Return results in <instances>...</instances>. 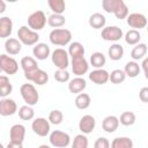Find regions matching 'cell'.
Masks as SVG:
<instances>
[{"instance_id":"1","label":"cell","mask_w":148,"mask_h":148,"mask_svg":"<svg viewBox=\"0 0 148 148\" xmlns=\"http://www.w3.org/2000/svg\"><path fill=\"white\" fill-rule=\"evenodd\" d=\"M49 39L53 45L57 46H65L71 43L72 40V32L68 29L65 28H59V29H53L50 35Z\"/></svg>"},{"instance_id":"2","label":"cell","mask_w":148,"mask_h":148,"mask_svg":"<svg viewBox=\"0 0 148 148\" xmlns=\"http://www.w3.org/2000/svg\"><path fill=\"white\" fill-rule=\"evenodd\" d=\"M20 94L27 105L34 106L39 101V94L32 83H23L20 88Z\"/></svg>"},{"instance_id":"3","label":"cell","mask_w":148,"mask_h":148,"mask_svg":"<svg viewBox=\"0 0 148 148\" xmlns=\"http://www.w3.org/2000/svg\"><path fill=\"white\" fill-rule=\"evenodd\" d=\"M17 37L22 44L28 45V46L36 45V44H38V40H39V35L37 34V31H34L32 29L28 28L27 25H22L18 28Z\"/></svg>"},{"instance_id":"4","label":"cell","mask_w":148,"mask_h":148,"mask_svg":"<svg viewBox=\"0 0 148 148\" xmlns=\"http://www.w3.org/2000/svg\"><path fill=\"white\" fill-rule=\"evenodd\" d=\"M51 59H52L53 65L58 69H66L69 65V54L66 50L61 47H58L52 52Z\"/></svg>"},{"instance_id":"5","label":"cell","mask_w":148,"mask_h":148,"mask_svg":"<svg viewBox=\"0 0 148 148\" xmlns=\"http://www.w3.org/2000/svg\"><path fill=\"white\" fill-rule=\"evenodd\" d=\"M46 22H47V18L43 10H36V12L31 13L28 17V25L34 31L42 30L45 27Z\"/></svg>"},{"instance_id":"6","label":"cell","mask_w":148,"mask_h":148,"mask_svg":"<svg viewBox=\"0 0 148 148\" xmlns=\"http://www.w3.org/2000/svg\"><path fill=\"white\" fill-rule=\"evenodd\" d=\"M50 143L56 148H65L71 143V136L68 133H65L62 131H52L49 136Z\"/></svg>"},{"instance_id":"7","label":"cell","mask_w":148,"mask_h":148,"mask_svg":"<svg viewBox=\"0 0 148 148\" xmlns=\"http://www.w3.org/2000/svg\"><path fill=\"white\" fill-rule=\"evenodd\" d=\"M31 128H32L34 133L37 134L38 136H46L50 134L51 123L49 121V119L46 120L45 118L39 117V118H36L35 120H32Z\"/></svg>"},{"instance_id":"8","label":"cell","mask_w":148,"mask_h":148,"mask_svg":"<svg viewBox=\"0 0 148 148\" xmlns=\"http://www.w3.org/2000/svg\"><path fill=\"white\" fill-rule=\"evenodd\" d=\"M0 68L3 73L8 75H14L18 71V64L14 58L7 54H1L0 56Z\"/></svg>"},{"instance_id":"9","label":"cell","mask_w":148,"mask_h":148,"mask_svg":"<svg viewBox=\"0 0 148 148\" xmlns=\"http://www.w3.org/2000/svg\"><path fill=\"white\" fill-rule=\"evenodd\" d=\"M101 37L106 42H118L124 37L123 30L117 25H110L102 29Z\"/></svg>"},{"instance_id":"10","label":"cell","mask_w":148,"mask_h":148,"mask_svg":"<svg viewBox=\"0 0 148 148\" xmlns=\"http://www.w3.org/2000/svg\"><path fill=\"white\" fill-rule=\"evenodd\" d=\"M24 77L28 81H31V82L36 83L37 86H44L49 81V74L45 71L40 69V68H37L35 71L24 73Z\"/></svg>"},{"instance_id":"11","label":"cell","mask_w":148,"mask_h":148,"mask_svg":"<svg viewBox=\"0 0 148 148\" xmlns=\"http://www.w3.org/2000/svg\"><path fill=\"white\" fill-rule=\"evenodd\" d=\"M126 20H127V24L131 28H133L134 30H140L142 28H147V25H148V21L146 18V16L141 13L128 14Z\"/></svg>"},{"instance_id":"12","label":"cell","mask_w":148,"mask_h":148,"mask_svg":"<svg viewBox=\"0 0 148 148\" xmlns=\"http://www.w3.org/2000/svg\"><path fill=\"white\" fill-rule=\"evenodd\" d=\"M71 65H72V71L76 76L84 75L89 69V64L84 57L73 58L71 61Z\"/></svg>"},{"instance_id":"13","label":"cell","mask_w":148,"mask_h":148,"mask_svg":"<svg viewBox=\"0 0 148 148\" xmlns=\"http://www.w3.org/2000/svg\"><path fill=\"white\" fill-rule=\"evenodd\" d=\"M17 111V104L14 99L5 97L1 98L0 101V114L2 117H7V116H13L15 114Z\"/></svg>"},{"instance_id":"14","label":"cell","mask_w":148,"mask_h":148,"mask_svg":"<svg viewBox=\"0 0 148 148\" xmlns=\"http://www.w3.org/2000/svg\"><path fill=\"white\" fill-rule=\"evenodd\" d=\"M96 126V120L91 114H84L79 121V130L82 134H90Z\"/></svg>"},{"instance_id":"15","label":"cell","mask_w":148,"mask_h":148,"mask_svg":"<svg viewBox=\"0 0 148 148\" xmlns=\"http://www.w3.org/2000/svg\"><path fill=\"white\" fill-rule=\"evenodd\" d=\"M25 136V127L22 124H15L9 130V139L12 142L23 143Z\"/></svg>"},{"instance_id":"16","label":"cell","mask_w":148,"mask_h":148,"mask_svg":"<svg viewBox=\"0 0 148 148\" xmlns=\"http://www.w3.org/2000/svg\"><path fill=\"white\" fill-rule=\"evenodd\" d=\"M110 73L103 68L94 69L89 73V80L95 84H105L109 81Z\"/></svg>"},{"instance_id":"17","label":"cell","mask_w":148,"mask_h":148,"mask_svg":"<svg viewBox=\"0 0 148 148\" xmlns=\"http://www.w3.org/2000/svg\"><path fill=\"white\" fill-rule=\"evenodd\" d=\"M87 87V82L82 76H76L72 80H69L68 83V90L72 94H81Z\"/></svg>"},{"instance_id":"18","label":"cell","mask_w":148,"mask_h":148,"mask_svg":"<svg viewBox=\"0 0 148 148\" xmlns=\"http://www.w3.org/2000/svg\"><path fill=\"white\" fill-rule=\"evenodd\" d=\"M13 32V21L8 16L0 17V38H7Z\"/></svg>"},{"instance_id":"19","label":"cell","mask_w":148,"mask_h":148,"mask_svg":"<svg viewBox=\"0 0 148 148\" xmlns=\"http://www.w3.org/2000/svg\"><path fill=\"white\" fill-rule=\"evenodd\" d=\"M21 49H22V43L17 39V38H13V37H9L8 39H6L5 42V50L8 54L10 56H16L21 52Z\"/></svg>"},{"instance_id":"20","label":"cell","mask_w":148,"mask_h":148,"mask_svg":"<svg viewBox=\"0 0 148 148\" xmlns=\"http://www.w3.org/2000/svg\"><path fill=\"white\" fill-rule=\"evenodd\" d=\"M32 54L37 60H45L50 56V47L45 43H38L34 46Z\"/></svg>"},{"instance_id":"21","label":"cell","mask_w":148,"mask_h":148,"mask_svg":"<svg viewBox=\"0 0 148 148\" xmlns=\"http://www.w3.org/2000/svg\"><path fill=\"white\" fill-rule=\"evenodd\" d=\"M119 126V118H117L116 116H108L103 119L102 123V128L103 131H105L106 133H113L117 131Z\"/></svg>"},{"instance_id":"22","label":"cell","mask_w":148,"mask_h":148,"mask_svg":"<svg viewBox=\"0 0 148 148\" xmlns=\"http://www.w3.org/2000/svg\"><path fill=\"white\" fill-rule=\"evenodd\" d=\"M105 23H106V18L101 13H94L89 17V25L92 29H102V28L104 29Z\"/></svg>"},{"instance_id":"23","label":"cell","mask_w":148,"mask_h":148,"mask_svg":"<svg viewBox=\"0 0 148 148\" xmlns=\"http://www.w3.org/2000/svg\"><path fill=\"white\" fill-rule=\"evenodd\" d=\"M108 56H109V58L111 60L118 61L124 57V47L120 44L114 43L108 49Z\"/></svg>"},{"instance_id":"24","label":"cell","mask_w":148,"mask_h":148,"mask_svg":"<svg viewBox=\"0 0 148 148\" xmlns=\"http://www.w3.org/2000/svg\"><path fill=\"white\" fill-rule=\"evenodd\" d=\"M20 65L22 67V69L24 71V73L27 72H31V71H35L38 68V64H37V60L32 57H23L20 61Z\"/></svg>"},{"instance_id":"25","label":"cell","mask_w":148,"mask_h":148,"mask_svg":"<svg viewBox=\"0 0 148 148\" xmlns=\"http://www.w3.org/2000/svg\"><path fill=\"white\" fill-rule=\"evenodd\" d=\"M13 91V86L9 82V77L6 75L0 76V96L1 98L7 97Z\"/></svg>"},{"instance_id":"26","label":"cell","mask_w":148,"mask_h":148,"mask_svg":"<svg viewBox=\"0 0 148 148\" xmlns=\"http://www.w3.org/2000/svg\"><path fill=\"white\" fill-rule=\"evenodd\" d=\"M68 54L73 58H79V57H84V47L80 42H73L68 46Z\"/></svg>"},{"instance_id":"27","label":"cell","mask_w":148,"mask_h":148,"mask_svg":"<svg viewBox=\"0 0 148 148\" xmlns=\"http://www.w3.org/2000/svg\"><path fill=\"white\" fill-rule=\"evenodd\" d=\"M147 45L145 43H139L136 44L132 51H131V57L132 59L135 61V60H140V59H145V56L147 53Z\"/></svg>"},{"instance_id":"28","label":"cell","mask_w":148,"mask_h":148,"mask_svg":"<svg viewBox=\"0 0 148 148\" xmlns=\"http://www.w3.org/2000/svg\"><path fill=\"white\" fill-rule=\"evenodd\" d=\"M90 103H91V98L88 94L86 92H81L76 96L75 98V106L80 110H84V109H88L90 106Z\"/></svg>"},{"instance_id":"29","label":"cell","mask_w":148,"mask_h":148,"mask_svg":"<svg viewBox=\"0 0 148 148\" xmlns=\"http://www.w3.org/2000/svg\"><path fill=\"white\" fill-rule=\"evenodd\" d=\"M111 148H133V141L127 136L114 138L111 142Z\"/></svg>"},{"instance_id":"30","label":"cell","mask_w":148,"mask_h":148,"mask_svg":"<svg viewBox=\"0 0 148 148\" xmlns=\"http://www.w3.org/2000/svg\"><path fill=\"white\" fill-rule=\"evenodd\" d=\"M66 23V18L64 15H59V14H51L47 17V24L54 29H59L62 25H65Z\"/></svg>"},{"instance_id":"31","label":"cell","mask_w":148,"mask_h":148,"mask_svg":"<svg viewBox=\"0 0 148 148\" xmlns=\"http://www.w3.org/2000/svg\"><path fill=\"white\" fill-rule=\"evenodd\" d=\"M106 62V58L102 52H94L90 56V65L96 69L102 68Z\"/></svg>"},{"instance_id":"32","label":"cell","mask_w":148,"mask_h":148,"mask_svg":"<svg viewBox=\"0 0 148 148\" xmlns=\"http://www.w3.org/2000/svg\"><path fill=\"white\" fill-rule=\"evenodd\" d=\"M47 5L50 9L52 10V14H59L62 15V13L66 9V5L64 0H49Z\"/></svg>"},{"instance_id":"33","label":"cell","mask_w":148,"mask_h":148,"mask_svg":"<svg viewBox=\"0 0 148 148\" xmlns=\"http://www.w3.org/2000/svg\"><path fill=\"white\" fill-rule=\"evenodd\" d=\"M124 72L126 74V76H130V77H136L140 73V66L136 61H128L126 62L125 65V68H124Z\"/></svg>"},{"instance_id":"34","label":"cell","mask_w":148,"mask_h":148,"mask_svg":"<svg viewBox=\"0 0 148 148\" xmlns=\"http://www.w3.org/2000/svg\"><path fill=\"white\" fill-rule=\"evenodd\" d=\"M124 38H125V42L128 45H136V44H139V42L141 39V35H140V31L139 30L131 29V30H128L125 34Z\"/></svg>"},{"instance_id":"35","label":"cell","mask_w":148,"mask_h":148,"mask_svg":"<svg viewBox=\"0 0 148 148\" xmlns=\"http://www.w3.org/2000/svg\"><path fill=\"white\" fill-rule=\"evenodd\" d=\"M123 3V0H103L102 7L106 13H114Z\"/></svg>"},{"instance_id":"36","label":"cell","mask_w":148,"mask_h":148,"mask_svg":"<svg viewBox=\"0 0 148 148\" xmlns=\"http://www.w3.org/2000/svg\"><path fill=\"white\" fill-rule=\"evenodd\" d=\"M125 79H126V74L123 69H114L110 73L109 81H111V83L113 84H119V83H123Z\"/></svg>"},{"instance_id":"37","label":"cell","mask_w":148,"mask_h":148,"mask_svg":"<svg viewBox=\"0 0 148 148\" xmlns=\"http://www.w3.org/2000/svg\"><path fill=\"white\" fill-rule=\"evenodd\" d=\"M18 117L22 120H31L35 117V111L30 105H23L18 109Z\"/></svg>"},{"instance_id":"38","label":"cell","mask_w":148,"mask_h":148,"mask_svg":"<svg viewBox=\"0 0 148 148\" xmlns=\"http://www.w3.org/2000/svg\"><path fill=\"white\" fill-rule=\"evenodd\" d=\"M136 120V117L135 114L132 112V111H125L120 114V118H119V123L124 126H132Z\"/></svg>"},{"instance_id":"39","label":"cell","mask_w":148,"mask_h":148,"mask_svg":"<svg viewBox=\"0 0 148 148\" xmlns=\"http://www.w3.org/2000/svg\"><path fill=\"white\" fill-rule=\"evenodd\" d=\"M71 148H88V138L86 134H77L75 135Z\"/></svg>"},{"instance_id":"40","label":"cell","mask_w":148,"mask_h":148,"mask_svg":"<svg viewBox=\"0 0 148 148\" xmlns=\"http://www.w3.org/2000/svg\"><path fill=\"white\" fill-rule=\"evenodd\" d=\"M62 120H64V114H62V112L60 110L54 109V110H52L50 112V114H49V121L51 124H53V125H60L62 123Z\"/></svg>"},{"instance_id":"41","label":"cell","mask_w":148,"mask_h":148,"mask_svg":"<svg viewBox=\"0 0 148 148\" xmlns=\"http://www.w3.org/2000/svg\"><path fill=\"white\" fill-rule=\"evenodd\" d=\"M53 77L56 81H58L60 83H65V82L69 81V73L66 69H57L53 74Z\"/></svg>"},{"instance_id":"42","label":"cell","mask_w":148,"mask_h":148,"mask_svg":"<svg viewBox=\"0 0 148 148\" xmlns=\"http://www.w3.org/2000/svg\"><path fill=\"white\" fill-rule=\"evenodd\" d=\"M113 14H114L116 18H118V20L127 18V16H128V7H127V6H126V3L123 1V3L118 7V9H117Z\"/></svg>"},{"instance_id":"43","label":"cell","mask_w":148,"mask_h":148,"mask_svg":"<svg viewBox=\"0 0 148 148\" xmlns=\"http://www.w3.org/2000/svg\"><path fill=\"white\" fill-rule=\"evenodd\" d=\"M94 148H111V143L106 138H98L95 143H94Z\"/></svg>"},{"instance_id":"44","label":"cell","mask_w":148,"mask_h":148,"mask_svg":"<svg viewBox=\"0 0 148 148\" xmlns=\"http://www.w3.org/2000/svg\"><path fill=\"white\" fill-rule=\"evenodd\" d=\"M139 98L143 103H148V87H142L139 91Z\"/></svg>"},{"instance_id":"45","label":"cell","mask_w":148,"mask_h":148,"mask_svg":"<svg viewBox=\"0 0 148 148\" xmlns=\"http://www.w3.org/2000/svg\"><path fill=\"white\" fill-rule=\"evenodd\" d=\"M6 148H23V146H22V143H16V142L9 141Z\"/></svg>"},{"instance_id":"46","label":"cell","mask_w":148,"mask_h":148,"mask_svg":"<svg viewBox=\"0 0 148 148\" xmlns=\"http://www.w3.org/2000/svg\"><path fill=\"white\" fill-rule=\"evenodd\" d=\"M141 67H142L143 72H148V57H147V58H145V59L142 60Z\"/></svg>"},{"instance_id":"47","label":"cell","mask_w":148,"mask_h":148,"mask_svg":"<svg viewBox=\"0 0 148 148\" xmlns=\"http://www.w3.org/2000/svg\"><path fill=\"white\" fill-rule=\"evenodd\" d=\"M0 5H1V9H0V14H2L6 10V3L3 0H0Z\"/></svg>"},{"instance_id":"48","label":"cell","mask_w":148,"mask_h":148,"mask_svg":"<svg viewBox=\"0 0 148 148\" xmlns=\"http://www.w3.org/2000/svg\"><path fill=\"white\" fill-rule=\"evenodd\" d=\"M38 148H51L50 146H47V145H40Z\"/></svg>"},{"instance_id":"49","label":"cell","mask_w":148,"mask_h":148,"mask_svg":"<svg viewBox=\"0 0 148 148\" xmlns=\"http://www.w3.org/2000/svg\"><path fill=\"white\" fill-rule=\"evenodd\" d=\"M145 77L148 80V72H145Z\"/></svg>"},{"instance_id":"50","label":"cell","mask_w":148,"mask_h":148,"mask_svg":"<svg viewBox=\"0 0 148 148\" xmlns=\"http://www.w3.org/2000/svg\"><path fill=\"white\" fill-rule=\"evenodd\" d=\"M0 148H5V147H3V145H1V146H0Z\"/></svg>"},{"instance_id":"51","label":"cell","mask_w":148,"mask_h":148,"mask_svg":"<svg viewBox=\"0 0 148 148\" xmlns=\"http://www.w3.org/2000/svg\"><path fill=\"white\" fill-rule=\"evenodd\" d=\"M147 31H148V25H147Z\"/></svg>"}]
</instances>
